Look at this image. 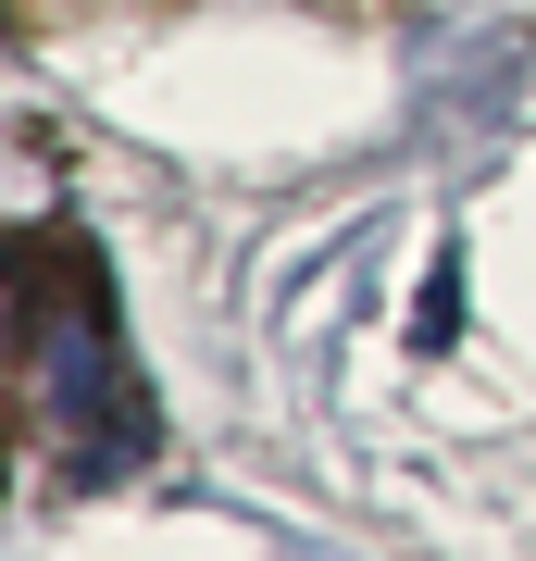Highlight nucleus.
Here are the masks:
<instances>
[{
  "instance_id": "nucleus-1",
  "label": "nucleus",
  "mask_w": 536,
  "mask_h": 561,
  "mask_svg": "<svg viewBox=\"0 0 536 561\" xmlns=\"http://www.w3.org/2000/svg\"><path fill=\"white\" fill-rule=\"evenodd\" d=\"M50 412H62V437H76L88 461H113V400H125V375H113V350H100V324L88 312H62L50 324Z\"/></svg>"
},
{
  "instance_id": "nucleus-2",
  "label": "nucleus",
  "mask_w": 536,
  "mask_h": 561,
  "mask_svg": "<svg viewBox=\"0 0 536 561\" xmlns=\"http://www.w3.org/2000/svg\"><path fill=\"white\" fill-rule=\"evenodd\" d=\"M13 337H25V262L0 250V362H13Z\"/></svg>"
}]
</instances>
